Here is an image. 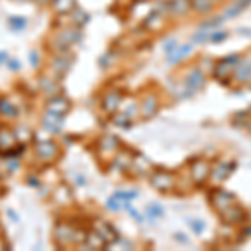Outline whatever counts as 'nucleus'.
<instances>
[{
    "mask_svg": "<svg viewBox=\"0 0 251 251\" xmlns=\"http://www.w3.org/2000/svg\"><path fill=\"white\" fill-rule=\"evenodd\" d=\"M100 148L104 151H116L119 148V139L114 136H104L102 141H100Z\"/></svg>",
    "mask_w": 251,
    "mask_h": 251,
    "instance_id": "nucleus-24",
    "label": "nucleus"
},
{
    "mask_svg": "<svg viewBox=\"0 0 251 251\" xmlns=\"http://www.w3.org/2000/svg\"><path fill=\"white\" fill-rule=\"evenodd\" d=\"M57 40H59L60 47H62V50L66 52L71 44H75L77 40H80V32L77 29H66L57 37Z\"/></svg>",
    "mask_w": 251,
    "mask_h": 251,
    "instance_id": "nucleus-14",
    "label": "nucleus"
},
{
    "mask_svg": "<svg viewBox=\"0 0 251 251\" xmlns=\"http://www.w3.org/2000/svg\"><path fill=\"white\" fill-rule=\"evenodd\" d=\"M183 236H184V234L177 233V234H176V240H177V241H183V243H188V238H183Z\"/></svg>",
    "mask_w": 251,
    "mask_h": 251,
    "instance_id": "nucleus-41",
    "label": "nucleus"
},
{
    "mask_svg": "<svg viewBox=\"0 0 251 251\" xmlns=\"http://www.w3.org/2000/svg\"><path fill=\"white\" fill-rule=\"evenodd\" d=\"M35 152L40 159L44 161H50V159H55L59 154V146L54 143V141L47 139V141H39L35 144Z\"/></svg>",
    "mask_w": 251,
    "mask_h": 251,
    "instance_id": "nucleus-4",
    "label": "nucleus"
},
{
    "mask_svg": "<svg viewBox=\"0 0 251 251\" xmlns=\"http://www.w3.org/2000/svg\"><path fill=\"white\" fill-rule=\"evenodd\" d=\"M94 229L104 238V241H106L107 245H112V243L117 241V238H119V234H117V231L114 229V226L109 225V223H106V221L96 223Z\"/></svg>",
    "mask_w": 251,
    "mask_h": 251,
    "instance_id": "nucleus-11",
    "label": "nucleus"
},
{
    "mask_svg": "<svg viewBox=\"0 0 251 251\" xmlns=\"http://www.w3.org/2000/svg\"><path fill=\"white\" fill-rule=\"evenodd\" d=\"M240 55L236 54H231V55H226L225 59L218 60L216 66H214L213 69V75L216 77L218 80H223V79H228L231 77V75L234 74V69H236L238 62H240Z\"/></svg>",
    "mask_w": 251,
    "mask_h": 251,
    "instance_id": "nucleus-1",
    "label": "nucleus"
},
{
    "mask_svg": "<svg viewBox=\"0 0 251 251\" xmlns=\"http://www.w3.org/2000/svg\"><path fill=\"white\" fill-rule=\"evenodd\" d=\"M166 7H168V12L176 17H181V15H186L191 9V0H169L166 2Z\"/></svg>",
    "mask_w": 251,
    "mask_h": 251,
    "instance_id": "nucleus-12",
    "label": "nucleus"
},
{
    "mask_svg": "<svg viewBox=\"0 0 251 251\" xmlns=\"http://www.w3.org/2000/svg\"><path fill=\"white\" fill-rule=\"evenodd\" d=\"M216 3L213 0H191V9L196 12V14H209L213 10V7Z\"/></svg>",
    "mask_w": 251,
    "mask_h": 251,
    "instance_id": "nucleus-21",
    "label": "nucleus"
},
{
    "mask_svg": "<svg viewBox=\"0 0 251 251\" xmlns=\"http://www.w3.org/2000/svg\"><path fill=\"white\" fill-rule=\"evenodd\" d=\"M228 39V34L226 32H214L211 30V35H209V42L213 44H218V42H223V40Z\"/></svg>",
    "mask_w": 251,
    "mask_h": 251,
    "instance_id": "nucleus-30",
    "label": "nucleus"
},
{
    "mask_svg": "<svg viewBox=\"0 0 251 251\" xmlns=\"http://www.w3.org/2000/svg\"><path fill=\"white\" fill-rule=\"evenodd\" d=\"M39 5H47V3H52V0H35Z\"/></svg>",
    "mask_w": 251,
    "mask_h": 251,
    "instance_id": "nucleus-42",
    "label": "nucleus"
},
{
    "mask_svg": "<svg viewBox=\"0 0 251 251\" xmlns=\"http://www.w3.org/2000/svg\"><path fill=\"white\" fill-rule=\"evenodd\" d=\"M7 66H9L10 71H19L20 69V64H19V60H15V59H10V60H7Z\"/></svg>",
    "mask_w": 251,
    "mask_h": 251,
    "instance_id": "nucleus-36",
    "label": "nucleus"
},
{
    "mask_svg": "<svg viewBox=\"0 0 251 251\" xmlns=\"http://www.w3.org/2000/svg\"><path fill=\"white\" fill-rule=\"evenodd\" d=\"M114 123L117 126H123V127H126V126H129L131 124V121H129V116L127 114H117L114 117Z\"/></svg>",
    "mask_w": 251,
    "mask_h": 251,
    "instance_id": "nucleus-31",
    "label": "nucleus"
},
{
    "mask_svg": "<svg viewBox=\"0 0 251 251\" xmlns=\"http://www.w3.org/2000/svg\"><path fill=\"white\" fill-rule=\"evenodd\" d=\"M119 104H121V94H119V92H116V91H112V92H107L106 97H104L102 109L106 112H109V114H112V112L119 107Z\"/></svg>",
    "mask_w": 251,
    "mask_h": 251,
    "instance_id": "nucleus-15",
    "label": "nucleus"
},
{
    "mask_svg": "<svg viewBox=\"0 0 251 251\" xmlns=\"http://www.w3.org/2000/svg\"><path fill=\"white\" fill-rule=\"evenodd\" d=\"M221 20L223 17H218V19H213V20H206L204 24H201L200 25V30H214L216 27H220L221 25Z\"/></svg>",
    "mask_w": 251,
    "mask_h": 251,
    "instance_id": "nucleus-27",
    "label": "nucleus"
},
{
    "mask_svg": "<svg viewBox=\"0 0 251 251\" xmlns=\"http://www.w3.org/2000/svg\"><path fill=\"white\" fill-rule=\"evenodd\" d=\"M74 228H71L69 225H57L55 226V238H57L59 241H62L64 245L66 243H74Z\"/></svg>",
    "mask_w": 251,
    "mask_h": 251,
    "instance_id": "nucleus-17",
    "label": "nucleus"
},
{
    "mask_svg": "<svg viewBox=\"0 0 251 251\" xmlns=\"http://www.w3.org/2000/svg\"><path fill=\"white\" fill-rule=\"evenodd\" d=\"M5 60H7V52L2 50V52H0V64H3Z\"/></svg>",
    "mask_w": 251,
    "mask_h": 251,
    "instance_id": "nucleus-40",
    "label": "nucleus"
},
{
    "mask_svg": "<svg viewBox=\"0 0 251 251\" xmlns=\"http://www.w3.org/2000/svg\"><path fill=\"white\" fill-rule=\"evenodd\" d=\"M126 208H127V211H129V214H132V216H134V218H136V220H137V221H139V220H141V216H139V214H137V211H136V209H134V208H131V206H126Z\"/></svg>",
    "mask_w": 251,
    "mask_h": 251,
    "instance_id": "nucleus-38",
    "label": "nucleus"
},
{
    "mask_svg": "<svg viewBox=\"0 0 251 251\" xmlns=\"http://www.w3.org/2000/svg\"><path fill=\"white\" fill-rule=\"evenodd\" d=\"M17 143L19 139L14 131H10L9 127H0V154L17 148Z\"/></svg>",
    "mask_w": 251,
    "mask_h": 251,
    "instance_id": "nucleus-8",
    "label": "nucleus"
},
{
    "mask_svg": "<svg viewBox=\"0 0 251 251\" xmlns=\"http://www.w3.org/2000/svg\"><path fill=\"white\" fill-rule=\"evenodd\" d=\"M234 164L233 163H221L220 166H216L214 169H211V176L214 177L216 181H223L229 176L233 171H234Z\"/></svg>",
    "mask_w": 251,
    "mask_h": 251,
    "instance_id": "nucleus-18",
    "label": "nucleus"
},
{
    "mask_svg": "<svg viewBox=\"0 0 251 251\" xmlns=\"http://www.w3.org/2000/svg\"><path fill=\"white\" fill-rule=\"evenodd\" d=\"M151 184H152V188L161 193L171 191L174 188V174L169 171H164V169L154 171L151 176Z\"/></svg>",
    "mask_w": 251,
    "mask_h": 251,
    "instance_id": "nucleus-3",
    "label": "nucleus"
},
{
    "mask_svg": "<svg viewBox=\"0 0 251 251\" xmlns=\"http://www.w3.org/2000/svg\"><path fill=\"white\" fill-rule=\"evenodd\" d=\"M250 132H251V123H250Z\"/></svg>",
    "mask_w": 251,
    "mask_h": 251,
    "instance_id": "nucleus-45",
    "label": "nucleus"
},
{
    "mask_svg": "<svg viewBox=\"0 0 251 251\" xmlns=\"http://www.w3.org/2000/svg\"><path fill=\"white\" fill-rule=\"evenodd\" d=\"M7 214H9V218H12V220H14L15 223H19V216L15 214L14 209H9V211H7Z\"/></svg>",
    "mask_w": 251,
    "mask_h": 251,
    "instance_id": "nucleus-39",
    "label": "nucleus"
},
{
    "mask_svg": "<svg viewBox=\"0 0 251 251\" xmlns=\"http://www.w3.org/2000/svg\"><path fill=\"white\" fill-rule=\"evenodd\" d=\"M163 208H161L159 204H152V206H149L148 208V211H146V214H148L149 218H152V220H154V218H159V216H163Z\"/></svg>",
    "mask_w": 251,
    "mask_h": 251,
    "instance_id": "nucleus-29",
    "label": "nucleus"
},
{
    "mask_svg": "<svg viewBox=\"0 0 251 251\" xmlns=\"http://www.w3.org/2000/svg\"><path fill=\"white\" fill-rule=\"evenodd\" d=\"M184 84H186V89H189V94H194V92H198L200 89L204 87L206 77L203 72L196 67L189 71V74L186 75V79H184Z\"/></svg>",
    "mask_w": 251,
    "mask_h": 251,
    "instance_id": "nucleus-6",
    "label": "nucleus"
},
{
    "mask_svg": "<svg viewBox=\"0 0 251 251\" xmlns=\"http://www.w3.org/2000/svg\"><path fill=\"white\" fill-rule=\"evenodd\" d=\"M234 3H236L238 7H240V9H248V7L251 5V0H234Z\"/></svg>",
    "mask_w": 251,
    "mask_h": 251,
    "instance_id": "nucleus-37",
    "label": "nucleus"
},
{
    "mask_svg": "<svg viewBox=\"0 0 251 251\" xmlns=\"http://www.w3.org/2000/svg\"><path fill=\"white\" fill-rule=\"evenodd\" d=\"M211 174V164L206 159H196L191 166V177L194 183H204Z\"/></svg>",
    "mask_w": 251,
    "mask_h": 251,
    "instance_id": "nucleus-5",
    "label": "nucleus"
},
{
    "mask_svg": "<svg viewBox=\"0 0 251 251\" xmlns=\"http://www.w3.org/2000/svg\"><path fill=\"white\" fill-rule=\"evenodd\" d=\"M77 9L75 0H52V10L59 15H69Z\"/></svg>",
    "mask_w": 251,
    "mask_h": 251,
    "instance_id": "nucleus-13",
    "label": "nucleus"
},
{
    "mask_svg": "<svg viewBox=\"0 0 251 251\" xmlns=\"http://www.w3.org/2000/svg\"><path fill=\"white\" fill-rule=\"evenodd\" d=\"M209 203L218 213H223L226 208H229L231 204L236 203L234 196L231 193L225 191V189H214V191L209 194Z\"/></svg>",
    "mask_w": 251,
    "mask_h": 251,
    "instance_id": "nucleus-2",
    "label": "nucleus"
},
{
    "mask_svg": "<svg viewBox=\"0 0 251 251\" xmlns=\"http://www.w3.org/2000/svg\"><path fill=\"white\" fill-rule=\"evenodd\" d=\"M136 2H148V0H136Z\"/></svg>",
    "mask_w": 251,
    "mask_h": 251,
    "instance_id": "nucleus-43",
    "label": "nucleus"
},
{
    "mask_svg": "<svg viewBox=\"0 0 251 251\" xmlns=\"http://www.w3.org/2000/svg\"><path fill=\"white\" fill-rule=\"evenodd\" d=\"M157 111V99L154 96H148L141 104V112H143L144 117H151L154 116Z\"/></svg>",
    "mask_w": 251,
    "mask_h": 251,
    "instance_id": "nucleus-20",
    "label": "nucleus"
},
{
    "mask_svg": "<svg viewBox=\"0 0 251 251\" xmlns=\"http://www.w3.org/2000/svg\"><path fill=\"white\" fill-rule=\"evenodd\" d=\"M47 111L54 112V114H59V116H66L67 112L71 111V100L62 96L52 97V99L47 102Z\"/></svg>",
    "mask_w": 251,
    "mask_h": 251,
    "instance_id": "nucleus-9",
    "label": "nucleus"
},
{
    "mask_svg": "<svg viewBox=\"0 0 251 251\" xmlns=\"http://www.w3.org/2000/svg\"><path fill=\"white\" fill-rule=\"evenodd\" d=\"M176 47H177V40L176 39H171V40H168V42L164 44V52L169 55Z\"/></svg>",
    "mask_w": 251,
    "mask_h": 251,
    "instance_id": "nucleus-33",
    "label": "nucleus"
},
{
    "mask_svg": "<svg viewBox=\"0 0 251 251\" xmlns=\"http://www.w3.org/2000/svg\"><path fill=\"white\" fill-rule=\"evenodd\" d=\"M137 196V191H116L114 198L119 201H129V200H134Z\"/></svg>",
    "mask_w": 251,
    "mask_h": 251,
    "instance_id": "nucleus-28",
    "label": "nucleus"
},
{
    "mask_svg": "<svg viewBox=\"0 0 251 251\" xmlns=\"http://www.w3.org/2000/svg\"><path fill=\"white\" fill-rule=\"evenodd\" d=\"M220 214H221V220L225 223H228V225H238V223H241L246 218L245 209H243L241 206H238L236 203L231 204L229 208H226L225 211Z\"/></svg>",
    "mask_w": 251,
    "mask_h": 251,
    "instance_id": "nucleus-7",
    "label": "nucleus"
},
{
    "mask_svg": "<svg viewBox=\"0 0 251 251\" xmlns=\"http://www.w3.org/2000/svg\"><path fill=\"white\" fill-rule=\"evenodd\" d=\"M9 25H10V29H14V30H24L27 27V19L14 15V17H9Z\"/></svg>",
    "mask_w": 251,
    "mask_h": 251,
    "instance_id": "nucleus-25",
    "label": "nucleus"
},
{
    "mask_svg": "<svg viewBox=\"0 0 251 251\" xmlns=\"http://www.w3.org/2000/svg\"><path fill=\"white\" fill-rule=\"evenodd\" d=\"M71 64H72V57H67V55L62 54V55H59V57H55L54 69L57 71V74H64V72L71 67Z\"/></svg>",
    "mask_w": 251,
    "mask_h": 251,
    "instance_id": "nucleus-22",
    "label": "nucleus"
},
{
    "mask_svg": "<svg viewBox=\"0 0 251 251\" xmlns=\"http://www.w3.org/2000/svg\"><path fill=\"white\" fill-rule=\"evenodd\" d=\"M213 2H214V3H218V2H221V0H213Z\"/></svg>",
    "mask_w": 251,
    "mask_h": 251,
    "instance_id": "nucleus-44",
    "label": "nucleus"
},
{
    "mask_svg": "<svg viewBox=\"0 0 251 251\" xmlns=\"http://www.w3.org/2000/svg\"><path fill=\"white\" fill-rule=\"evenodd\" d=\"M233 77L236 79L238 82H248V80H251V55L240 59L236 69H234Z\"/></svg>",
    "mask_w": 251,
    "mask_h": 251,
    "instance_id": "nucleus-10",
    "label": "nucleus"
},
{
    "mask_svg": "<svg viewBox=\"0 0 251 251\" xmlns=\"http://www.w3.org/2000/svg\"><path fill=\"white\" fill-rule=\"evenodd\" d=\"M29 57H30V64H32V67H37L39 66V54L35 50H32L30 54H29Z\"/></svg>",
    "mask_w": 251,
    "mask_h": 251,
    "instance_id": "nucleus-35",
    "label": "nucleus"
},
{
    "mask_svg": "<svg viewBox=\"0 0 251 251\" xmlns=\"http://www.w3.org/2000/svg\"><path fill=\"white\" fill-rule=\"evenodd\" d=\"M0 114L5 117H17V107L7 99H0Z\"/></svg>",
    "mask_w": 251,
    "mask_h": 251,
    "instance_id": "nucleus-23",
    "label": "nucleus"
},
{
    "mask_svg": "<svg viewBox=\"0 0 251 251\" xmlns=\"http://www.w3.org/2000/svg\"><path fill=\"white\" fill-rule=\"evenodd\" d=\"M72 14H74V20H75V24H79L80 27L82 25H86V24L89 22V20H91V17H89V14L87 12H84L82 9H75L74 12H72Z\"/></svg>",
    "mask_w": 251,
    "mask_h": 251,
    "instance_id": "nucleus-26",
    "label": "nucleus"
},
{
    "mask_svg": "<svg viewBox=\"0 0 251 251\" xmlns=\"http://www.w3.org/2000/svg\"><path fill=\"white\" fill-rule=\"evenodd\" d=\"M191 228L194 233H203L204 231V223L201 220H194L191 221Z\"/></svg>",
    "mask_w": 251,
    "mask_h": 251,
    "instance_id": "nucleus-32",
    "label": "nucleus"
},
{
    "mask_svg": "<svg viewBox=\"0 0 251 251\" xmlns=\"http://www.w3.org/2000/svg\"><path fill=\"white\" fill-rule=\"evenodd\" d=\"M84 243H86L91 250H102V248H106V246H107V243L104 241V238L100 236L96 229H94V231H91V233H87L86 241H84Z\"/></svg>",
    "mask_w": 251,
    "mask_h": 251,
    "instance_id": "nucleus-19",
    "label": "nucleus"
},
{
    "mask_svg": "<svg viewBox=\"0 0 251 251\" xmlns=\"http://www.w3.org/2000/svg\"><path fill=\"white\" fill-rule=\"evenodd\" d=\"M193 52V47L189 46V44H186V46H177L174 50L169 54L168 57V62L169 64H177L179 60H183L184 57H188L189 54Z\"/></svg>",
    "mask_w": 251,
    "mask_h": 251,
    "instance_id": "nucleus-16",
    "label": "nucleus"
},
{
    "mask_svg": "<svg viewBox=\"0 0 251 251\" xmlns=\"http://www.w3.org/2000/svg\"><path fill=\"white\" fill-rule=\"evenodd\" d=\"M107 208L112 209V211H119L121 204H119V200H116L114 196L111 198V200H107Z\"/></svg>",
    "mask_w": 251,
    "mask_h": 251,
    "instance_id": "nucleus-34",
    "label": "nucleus"
}]
</instances>
